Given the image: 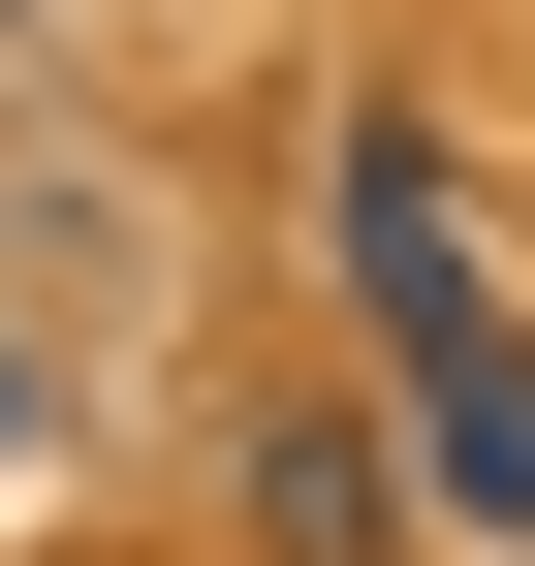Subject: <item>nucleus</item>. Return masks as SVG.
Returning <instances> with one entry per match:
<instances>
[{
  "mask_svg": "<svg viewBox=\"0 0 535 566\" xmlns=\"http://www.w3.org/2000/svg\"><path fill=\"white\" fill-rule=\"evenodd\" d=\"M315 221H347V315H378V409L441 441V504H473V535H535V315H504L473 189H441V126L378 95L347 158H315Z\"/></svg>",
  "mask_w": 535,
  "mask_h": 566,
  "instance_id": "obj_1",
  "label": "nucleus"
},
{
  "mask_svg": "<svg viewBox=\"0 0 535 566\" xmlns=\"http://www.w3.org/2000/svg\"><path fill=\"white\" fill-rule=\"evenodd\" d=\"M252 535L284 566H378V409H284V441H252Z\"/></svg>",
  "mask_w": 535,
  "mask_h": 566,
  "instance_id": "obj_2",
  "label": "nucleus"
}]
</instances>
